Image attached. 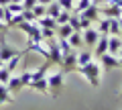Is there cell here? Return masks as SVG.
<instances>
[{
    "mask_svg": "<svg viewBox=\"0 0 122 110\" xmlns=\"http://www.w3.org/2000/svg\"><path fill=\"white\" fill-rule=\"evenodd\" d=\"M16 29H20L26 35V43H43V35H41V26L35 21H22L16 25Z\"/></svg>",
    "mask_w": 122,
    "mask_h": 110,
    "instance_id": "6da1fadb",
    "label": "cell"
},
{
    "mask_svg": "<svg viewBox=\"0 0 122 110\" xmlns=\"http://www.w3.org/2000/svg\"><path fill=\"white\" fill-rule=\"evenodd\" d=\"M30 12H33V16H35V21H37V18H41V16H45V14H47V6L35 4L33 8H30Z\"/></svg>",
    "mask_w": 122,
    "mask_h": 110,
    "instance_id": "7402d4cb",
    "label": "cell"
},
{
    "mask_svg": "<svg viewBox=\"0 0 122 110\" xmlns=\"http://www.w3.org/2000/svg\"><path fill=\"white\" fill-rule=\"evenodd\" d=\"M118 25H120V35H122V16L118 18Z\"/></svg>",
    "mask_w": 122,
    "mask_h": 110,
    "instance_id": "d590c367",
    "label": "cell"
},
{
    "mask_svg": "<svg viewBox=\"0 0 122 110\" xmlns=\"http://www.w3.org/2000/svg\"><path fill=\"white\" fill-rule=\"evenodd\" d=\"M4 31H6V25H4L2 21H0V33H4Z\"/></svg>",
    "mask_w": 122,
    "mask_h": 110,
    "instance_id": "e575fe53",
    "label": "cell"
},
{
    "mask_svg": "<svg viewBox=\"0 0 122 110\" xmlns=\"http://www.w3.org/2000/svg\"><path fill=\"white\" fill-rule=\"evenodd\" d=\"M10 4V0H0V6H8Z\"/></svg>",
    "mask_w": 122,
    "mask_h": 110,
    "instance_id": "836d02e7",
    "label": "cell"
},
{
    "mask_svg": "<svg viewBox=\"0 0 122 110\" xmlns=\"http://www.w3.org/2000/svg\"><path fill=\"white\" fill-rule=\"evenodd\" d=\"M29 88L37 90V92H41V94H49V86H47V75H45V78H39V79H33V82L29 84Z\"/></svg>",
    "mask_w": 122,
    "mask_h": 110,
    "instance_id": "8fae6325",
    "label": "cell"
},
{
    "mask_svg": "<svg viewBox=\"0 0 122 110\" xmlns=\"http://www.w3.org/2000/svg\"><path fill=\"white\" fill-rule=\"evenodd\" d=\"M35 4H39V0H22V8L25 10H30Z\"/></svg>",
    "mask_w": 122,
    "mask_h": 110,
    "instance_id": "f546056e",
    "label": "cell"
},
{
    "mask_svg": "<svg viewBox=\"0 0 122 110\" xmlns=\"http://www.w3.org/2000/svg\"><path fill=\"white\" fill-rule=\"evenodd\" d=\"M81 39H83V45H87V47H94V45L98 43V39H100V33L96 31V29H83V35H81Z\"/></svg>",
    "mask_w": 122,
    "mask_h": 110,
    "instance_id": "52a82bcc",
    "label": "cell"
},
{
    "mask_svg": "<svg viewBox=\"0 0 122 110\" xmlns=\"http://www.w3.org/2000/svg\"><path fill=\"white\" fill-rule=\"evenodd\" d=\"M71 33H73V29L69 26V22H65V25H59V26H57L55 37H57V39H67Z\"/></svg>",
    "mask_w": 122,
    "mask_h": 110,
    "instance_id": "2e32d148",
    "label": "cell"
},
{
    "mask_svg": "<svg viewBox=\"0 0 122 110\" xmlns=\"http://www.w3.org/2000/svg\"><path fill=\"white\" fill-rule=\"evenodd\" d=\"M2 67H4V61H2V59H0V69H2Z\"/></svg>",
    "mask_w": 122,
    "mask_h": 110,
    "instance_id": "8d00e7d4",
    "label": "cell"
},
{
    "mask_svg": "<svg viewBox=\"0 0 122 110\" xmlns=\"http://www.w3.org/2000/svg\"><path fill=\"white\" fill-rule=\"evenodd\" d=\"M100 59H102V67H104V69L120 67V63H118V57H116V55H112V53H104Z\"/></svg>",
    "mask_w": 122,
    "mask_h": 110,
    "instance_id": "30bf717a",
    "label": "cell"
},
{
    "mask_svg": "<svg viewBox=\"0 0 122 110\" xmlns=\"http://www.w3.org/2000/svg\"><path fill=\"white\" fill-rule=\"evenodd\" d=\"M4 8L8 10L10 14H18V12H22V10H25V8H22V4H18V2H10V4L4 6Z\"/></svg>",
    "mask_w": 122,
    "mask_h": 110,
    "instance_id": "cb8c5ba5",
    "label": "cell"
},
{
    "mask_svg": "<svg viewBox=\"0 0 122 110\" xmlns=\"http://www.w3.org/2000/svg\"><path fill=\"white\" fill-rule=\"evenodd\" d=\"M120 39H122V35H120Z\"/></svg>",
    "mask_w": 122,
    "mask_h": 110,
    "instance_id": "f35d334b",
    "label": "cell"
},
{
    "mask_svg": "<svg viewBox=\"0 0 122 110\" xmlns=\"http://www.w3.org/2000/svg\"><path fill=\"white\" fill-rule=\"evenodd\" d=\"M47 86H49V94L57 98L61 90L65 88V71H55V73L47 75Z\"/></svg>",
    "mask_w": 122,
    "mask_h": 110,
    "instance_id": "3957f363",
    "label": "cell"
},
{
    "mask_svg": "<svg viewBox=\"0 0 122 110\" xmlns=\"http://www.w3.org/2000/svg\"><path fill=\"white\" fill-rule=\"evenodd\" d=\"M10 75H12V73H10L6 67H2V69H0V84H6V82L10 79Z\"/></svg>",
    "mask_w": 122,
    "mask_h": 110,
    "instance_id": "83f0119b",
    "label": "cell"
},
{
    "mask_svg": "<svg viewBox=\"0 0 122 110\" xmlns=\"http://www.w3.org/2000/svg\"><path fill=\"white\" fill-rule=\"evenodd\" d=\"M16 49H12V47H8V43H6V39H4V33H0V59L2 61H8L10 57H14L16 55Z\"/></svg>",
    "mask_w": 122,
    "mask_h": 110,
    "instance_id": "5b68a950",
    "label": "cell"
},
{
    "mask_svg": "<svg viewBox=\"0 0 122 110\" xmlns=\"http://www.w3.org/2000/svg\"><path fill=\"white\" fill-rule=\"evenodd\" d=\"M69 16H71V12H69V10H61V12H59V16H57L55 21H57V25H65V22H69Z\"/></svg>",
    "mask_w": 122,
    "mask_h": 110,
    "instance_id": "d4e9b609",
    "label": "cell"
},
{
    "mask_svg": "<svg viewBox=\"0 0 122 110\" xmlns=\"http://www.w3.org/2000/svg\"><path fill=\"white\" fill-rule=\"evenodd\" d=\"M98 12L102 16H108V18H120L122 16V8L116 4H104V6H98Z\"/></svg>",
    "mask_w": 122,
    "mask_h": 110,
    "instance_id": "8992f818",
    "label": "cell"
},
{
    "mask_svg": "<svg viewBox=\"0 0 122 110\" xmlns=\"http://www.w3.org/2000/svg\"><path fill=\"white\" fill-rule=\"evenodd\" d=\"M61 10H63V8L59 6V2H57V0H53L51 4H47V16H53V18H57Z\"/></svg>",
    "mask_w": 122,
    "mask_h": 110,
    "instance_id": "d6986e66",
    "label": "cell"
},
{
    "mask_svg": "<svg viewBox=\"0 0 122 110\" xmlns=\"http://www.w3.org/2000/svg\"><path fill=\"white\" fill-rule=\"evenodd\" d=\"M41 35H43V41L45 39H53V37H55V31H53V29H41Z\"/></svg>",
    "mask_w": 122,
    "mask_h": 110,
    "instance_id": "f1b7e54d",
    "label": "cell"
},
{
    "mask_svg": "<svg viewBox=\"0 0 122 110\" xmlns=\"http://www.w3.org/2000/svg\"><path fill=\"white\" fill-rule=\"evenodd\" d=\"M92 4H94V0H77V4L73 6V12L79 14V12H83L87 6H92Z\"/></svg>",
    "mask_w": 122,
    "mask_h": 110,
    "instance_id": "44dd1931",
    "label": "cell"
},
{
    "mask_svg": "<svg viewBox=\"0 0 122 110\" xmlns=\"http://www.w3.org/2000/svg\"><path fill=\"white\" fill-rule=\"evenodd\" d=\"M75 71H79V73L90 82L92 88H100V67H98L96 61H90V63H86V65H79Z\"/></svg>",
    "mask_w": 122,
    "mask_h": 110,
    "instance_id": "7a4b0ae2",
    "label": "cell"
},
{
    "mask_svg": "<svg viewBox=\"0 0 122 110\" xmlns=\"http://www.w3.org/2000/svg\"><path fill=\"white\" fill-rule=\"evenodd\" d=\"M94 49H96V51L92 53V55L98 57V59H100L104 53H108V35H100V39H98V43L94 45Z\"/></svg>",
    "mask_w": 122,
    "mask_h": 110,
    "instance_id": "ba28073f",
    "label": "cell"
},
{
    "mask_svg": "<svg viewBox=\"0 0 122 110\" xmlns=\"http://www.w3.org/2000/svg\"><path fill=\"white\" fill-rule=\"evenodd\" d=\"M59 2V6L63 10H69V12H73V6H75V0H57Z\"/></svg>",
    "mask_w": 122,
    "mask_h": 110,
    "instance_id": "484cf974",
    "label": "cell"
},
{
    "mask_svg": "<svg viewBox=\"0 0 122 110\" xmlns=\"http://www.w3.org/2000/svg\"><path fill=\"white\" fill-rule=\"evenodd\" d=\"M67 43H69L73 49L81 47V45H83V39H81V31H73L69 37H67Z\"/></svg>",
    "mask_w": 122,
    "mask_h": 110,
    "instance_id": "9a60e30c",
    "label": "cell"
},
{
    "mask_svg": "<svg viewBox=\"0 0 122 110\" xmlns=\"http://www.w3.org/2000/svg\"><path fill=\"white\" fill-rule=\"evenodd\" d=\"M35 22L41 26V29H53V31H57V26H59L55 18H53V16H47V14H45V16H41V18H37Z\"/></svg>",
    "mask_w": 122,
    "mask_h": 110,
    "instance_id": "7c38bea8",
    "label": "cell"
},
{
    "mask_svg": "<svg viewBox=\"0 0 122 110\" xmlns=\"http://www.w3.org/2000/svg\"><path fill=\"white\" fill-rule=\"evenodd\" d=\"M20 79H22V84H25V88H29L30 79H33V71H22V73H20Z\"/></svg>",
    "mask_w": 122,
    "mask_h": 110,
    "instance_id": "4316f807",
    "label": "cell"
},
{
    "mask_svg": "<svg viewBox=\"0 0 122 110\" xmlns=\"http://www.w3.org/2000/svg\"><path fill=\"white\" fill-rule=\"evenodd\" d=\"M118 96H120V98H122V92H120V94H118Z\"/></svg>",
    "mask_w": 122,
    "mask_h": 110,
    "instance_id": "74e56055",
    "label": "cell"
},
{
    "mask_svg": "<svg viewBox=\"0 0 122 110\" xmlns=\"http://www.w3.org/2000/svg\"><path fill=\"white\" fill-rule=\"evenodd\" d=\"M79 16H81V18H87V21H92V22L98 21V16H100V12H98V4L94 2L92 6H87L83 12H79Z\"/></svg>",
    "mask_w": 122,
    "mask_h": 110,
    "instance_id": "4fadbf2b",
    "label": "cell"
},
{
    "mask_svg": "<svg viewBox=\"0 0 122 110\" xmlns=\"http://www.w3.org/2000/svg\"><path fill=\"white\" fill-rule=\"evenodd\" d=\"M120 49H122V39H120V37H112V35H108V53L116 55Z\"/></svg>",
    "mask_w": 122,
    "mask_h": 110,
    "instance_id": "5bb4252c",
    "label": "cell"
},
{
    "mask_svg": "<svg viewBox=\"0 0 122 110\" xmlns=\"http://www.w3.org/2000/svg\"><path fill=\"white\" fill-rule=\"evenodd\" d=\"M59 67H61V71H65V73L77 69V53H75V49H73L71 53H67V55H63V57H61Z\"/></svg>",
    "mask_w": 122,
    "mask_h": 110,
    "instance_id": "277c9868",
    "label": "cell"
},
{
    "mask_svg": "<svg viewBox=\"0 0 122 110\" xmlns=\"http://www.w3.org/2000/svg\"><path fill=\"white\" fill-rule=\"evenodd\" d=\"M90 61H94V55H92L90 51L77 53V67H79V65H86V63H90Z\"/></svg>",
    "mask_w": 122,
    "mask_h": 110,
    "instance_id": "ffe728a7",
    "label": "cell"
},
{
    "mask_svg": "<svg viewBox=\"0 0 122 110\" xmlns=\"http://www.w3.org/2000/svg\"><path fill=\"white\" fill-rule=\"evenodd\" d=\"M100 35H110V18L108 16H104V18H100L98 21V29H96Z\"/></svg>",
    "mask_w": 122,
    "mask_h": 110,
    "instance_id": "ac0fdd59",
    "label": "cell"
},
{
    "mask_svg": "<svg viewBox=\"0 0 122 110\" xmlns=\"http://www.w3.org/2000/svg\"><path fill=\"white\" fill-rule=\"evenodd\" d=\"M116 55H118V63H120V67H122V49L116 53Z\"/></svg>",
    "mask_w": 122,
    "mask_h": 110,
    "instance_id": "1f68e13d",
    "label": "cell"
},
{
    "mask_svg": "<svg viewBox=\"0 0 122 110\" xmlns=\"http://www.w3.org/2000/svg\"><path fill=\"white\" fill-rule=\"evenodd\" d=\"M6 88H8L10 94L20 92V90L25 88V84H22V79H20V75H10V79L6 82Z\"/></svg>",
    "mask_w": 122,
    "mask_h": 110,
    "instance_id": "9c48e42d",
    "label": "cell"
},
{
    "mask_svg": "<svg viewBox=\"0 0 122 110\" xmlns=\"http://www.w3.org/2000/svg\"><path fill=\"white\" fill-rule=\"evenodd\" d=\"M110 35H112V37H120V25H118V18H110Z\"/></svg>",
    "mask_w": 122,
    "mask_h": 110,
    "instance_id": "603a6c76",
    "label": "cell"
},
{
    "mask_svg": "<svg viewBox=\"0 0 122 110\" xmlns=\"http://www.w3.org/2000/svg\"><path fill=\"white\" fill-rule=\"evenodd\" d=\"M53 0H39V4H43V6H47V4H51Z\"/></svg>",
    "mask_w": 122,
    "mask_h": 110,
    "instance_id": "d6a6232c",
    "label": "cell"
},
{
    "mask_svg": "<svg viewBox=\"0 0 122 110\" xmlns=\"http://www.w3.org/2000/svg\"><path fill=\"white\" fill-rule=\"evenodd\" d=\"M12 102H14V98L8 92L6 84H0V104H12Z\"/></svg>",
    "mask_w": 122,
    "mask_h": 110,
    "instance_id": "e0dca14e",
    "label": "cell"
},
{
    "mask_svg": "<svg viewBox=\"0 0 122 110\" xmlns=\"http://www.w3.org/2000/svg\"><path fill=\"white\" fill-rule=\"evenodd\" d=\"M0 21L4 22V6H0Z\"/></svg>",
    "mask_w": 122,
    "mask_h": 110,
    "instance_id": "4dcf8cb0",
    "label": "cell"
}]
</instances>
